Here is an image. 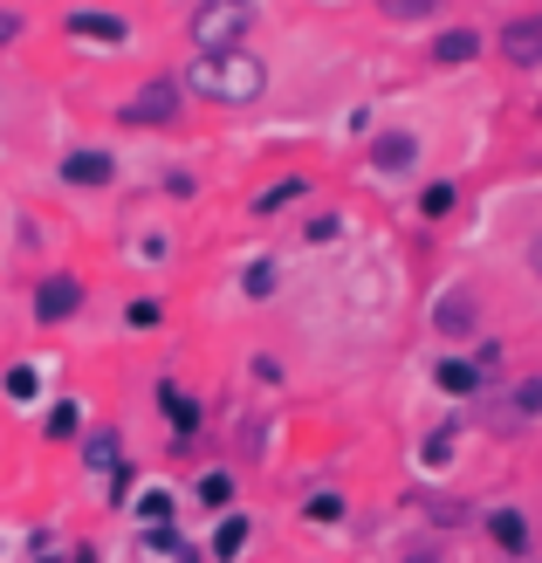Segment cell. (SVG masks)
<instances>
[{
  "label": "cell",
  "instance_id": "1",
  "mask_svg": "<svg viewBox=\"0 0 542 563\" xmlns=\"http://www.w3.org/2000/svg\"><path fill=\"white\" fill-rule=\"evenodd\" d=\"M179 82H186V97L247 110V103L268 97V63H262V55H247V48H220V55H192Z\"/></svg>",
  "mask_w": 542,
  "mask_h": 563
},
{
  "label": "cell",
  "instance_id": "2",
  "mask_svg": "<svg viewBox=\"0 0 542 563\" xmlns=\"http://www.w3.org/2000/svg\"><path fill=\"white\" fill-rule=\"evenodd\" d=\"M247 27H254V0H199L186 35L199 55H220V48H247Z\"/></svg>",
  "mask_w": 542,
  "mask_h": 563
},
{
  "label": "cell",
  "instance_id": "3",
  "mask_svg": "<svg viewBox=\"0 0 542 563\" xmlns=\"http://www.w3.org/2000/svg\"><path fill=\"white\" fill-rule=\"evenodd\" d=\"M186 110V82L179 76H152V82H137L131 90V103L118 110L124 124H137V131H158V124H173Z\"/></svg>",
  "mask_w": 542,
  "mask_h": 563
},
{
  "label": "cell",
  "instance_id": "4",
  "mask_svg": "<svg viewBox=\"0 0 542 563\" xmlns=\"http://www.w3.org/2000/svg\"><path fill=\"white\" fill-rule=\"evenodd\" d=\"M63 35L69 42H97V48H124L131 42V21L124 14H103V8H69L63 14Z\"/></svg>",
  "mask_w": 542,
  "mask_h": 563
},
{
  "label": "cell",
  "instance_id": "5",
  "mask_svg": "<svg viewBox=\"0 0 542 563\" xmlns=\"http://www.w3.org/2000/svg\"><path fill=\"white\" fill-rule=\"evenodd\" d=\"M82 309V275H42L35 282V323L55 330V323H69Z\"/></svg>",
  "mask_w": 542,
  "mask_h": 563
},
{
  "label": "cell",
  "instance_id": "6",
  "mask_svg": "<svg viewBox=\"0 0 542 563\" xmlns=\"http://www.w3.org/2000/svg\"><path fill=\"white\" fill-rule=\"evenodd\" d=\"M152 399H158V412H165V419H173V446H192V440H199V399H192V391H186V385H173V378H158Z\"/></svg>",
  "mask_w": 542,
  "mask_h": 563
},
{
  "label": "cell",
  "instance_id": "7",
  "mask_svg": "<svg viewBox=\"0 0 542 563\" xmlns=\"http://www.w3.org/2000/svg\"><path fill=\"white\" fill-rule=\"evenodd\" d=\"M55 179H63V186H110V179H118V158L97 152V145H82V152H63Z\"/></svg>",
  "mask_w": 542,
  "mask_h": 563
},
{
  "label": "cell",
  "instance_id": "8",
  "mask_svg": "<svg viewBox=\"0 0 542 563\" xmlns=\"http://www.w3.org/2000/svg\"><path fill=\"white\" fill-rule=\"evenodd\" d=\"M501 55H508V63H522V69H535V63H542V14L508 21V27H501Z\"/></svg>",
  "mask_w": 542,
  "mask_h": 563
},
{
  "label": "cell",
  "instance_id": "9",
  "mask_svg": "<svg viewBox=\"0 0 542 563\" xmlns=\"http://www.w3.org/2000/svg\"><path fill=\"white\" fill-rule=\"evenodd\" d=\"M370 165H378V173H412V165H419V137L412 131H378V137H370Z\"/></svg>",
  "mask_w": 542,
  "mask_h": 563
},
{
  "label": "cell",
  "instance_id": "10",
  "mask_svg": "<svg viewBox=\"0 0 542 563\" xmlns=\"http://www.w3.org/2000/svg\"><path fill=\"white\" fill-rule=\"evenodd\" d=\"M474 317H480V309H474V289H446V296L433 302V323H440L446 336H467Z\"/></svg>",
  "mask_w": 542,
  "mask_h": 563
},
{
  "label": "cell",
  "instance_id": "11",
  "mask_svg": "<svg viewBox=\"0 0 542 563\" xmlns=\"http://www.w3.org/2000/svg\"><path fill=\"white\" fill-rule=\"evenodd\" d=\"M247 537H254V522H247L241 509H226V516H220V529H213V543H207V550H213L220 563H234V556L247 550Z\"/></svg>",
  "mask_w": 542,
  "mask_h": 563
},
{
  "label": "cell",
  "instance_id": "12",
  "mask_svg": "<svg viewBox=\"0 0 542 563\" xmlns=\"http://www.w3.org/2000/svg\"><path fill=\"white\" fill-rule=\"evenodd\" d=\"M145 550L152 556H173V563H199V550L179 537V522H145Z\"/></svg>",
  "mask_w": 542,
  "mask_h": 563
},
{
  "label": "cell",
  "instance_id": "13",
  "mask_svg": "<svg viewBox=\"0 0 542 563\" xmlns=\"http://www.w3.org/2000/svg\"><path fill=\"white\" fill-rule=\"evenodd\" d=\"M118 461H124V440L118 433H82V467H90V474H110Z\"/></svg>",
  "mask_w": 542,
  "mask_h": 563
},
{
  "label": "cell",
  "instance_id": "14",
  "mask_svg": "<svg viewBox=\"0 0 542 563\" xmlns=\"http://www.w3.org/2000/svg\"><path fill=\"white\" fill-rule=\"evenodd\" d=\"M42 433H48V440H82V406H76V399H55L48 419H42Z\"/></svg>",
  "mask_w": 542,
  "mask_h": 563
},
{
  "label": "cell",
  "instance_id": "15",
  "mask_svg": "<svg viewBox=\"0 0 542 563\" xmlns=\"http://www.w3.org/2000/svg\"><path fill=\"white\" fill-rule=\"evenodd\" d=\"M433 55H440V63H474V55H480V35H474V27H446V35L433 42Z\"/></svg>",
  "mask_w": 542,
  "mask_h": 563
},
{
  "label": "cell",
  "instance_id": "16",
  "mask_svg": "<svg viewBox=\"0 0 542 563\" xmlns=\"http://www.w3.org/2000/svg\"><path fill=\"white\" fill-rule=\"evenodd\" d=\"M302 192H309V179H275V186L254 192V213H281V207H296Z\"/></svg>",
  "mask_w": 542,
  "mask_h": 563
},
{
  "label": "cell",
  "instance_id": "17",
  "mask_svg": "<svg viewBox=\"0 0 542 563\" xmlns=\"http://www.w3.org/2000/svg\"><path fill=\"white\" fill-rule=\"evenodd\" d=\"M192 501H207V509H220V516H226V509H234V474H220V467H213V474H199Z\"/></svg>",
  "mask_w": 542,
  "mask_h": 563
},
{
  "label": "cell",
  "instance_id": "18",
  "mask_svg": "<svg viewBox=\"0 0 542 563\" xmlns=\"http://www.w3.org/2000/svg\"><path fill=\"white\" fill-rule=\"evenodd\" d=\"M241 289H247V302H268L275 289H281V268L262 255V262H247V275H241Z\"/></svg>",
  "mask_w": 542,
  "mask_h": 563
},
{
  "label": "cell",
  "instance_id": "19",
  "mask_svg": "<svg viewBox=\"0 0 542 563\" xmlns=\"http://www.w3.org/2000/svg\"><path fill=\"white\" fill-rule=\"evenodd\" d=\"M0 391H8L14 406H27V399L42 391V372H35V364H8V378H0Z\"/></svg>",
  "mask_w": 542,
  "mask_h": 563
},
{
  "label": "cell",
  "instance_id": "20",
  "mask_svg": "<svg viewBox=\"0 0 542 563\" xmlns=\"http://www.w3.org/2000/svg\"><path fill=\"white\" fill-rule=\"evenodd\" d=\"M440 385L453 391V399H467V391H480V364H461V357H446V364H440Z\"/></svg>",
  "mask_w": 542,
  "mask_h": 563
},
{
  "label": "cell",
  "instance_id": "21",
  "mask_svg": "<svg viewBox=\"0 0 542 563\" xmlns=\"http://www.w3.org/2000/svg\"><path fill=\"white\" fill-rule=\"evenodd\" d=\"M131 488H137V461L124 454L118 467H110V495H103V501H110V509H124V501H131Z\"/></svg>",
  "mask_w": 542,
  "mask_h": 563
},
{
  "label": "cell",
  "instance_id": "22",
  "mask_svg": "<svg viewBox=\"0 0 542 563\" xmlns=\"http://www.w3.org/2000/svg\"><path fill=\"white\" fill-rule=\"evenodd\" d=\"M124 323H131V330H158V323H165V302H158V296H137V302L124 309Z\"/></svg>",
  "mask_w": 542,
  "mask_h": 563
},
{
  "label": "cell",
  "instance_id": "23",
  "mask_svg": "<svg viewBox=\"0 0 542 563\" xmlns=\"http://www.w3.org/2000/svg\"><path fill=\"white\" fill-rule=\"evenodd\" d=\"M378 8H385L391 21H425V14L440 8V0H378Z\"/></svg>",
  "mask_w": 542,
  "mask_h": 563
},
{
  "label": "cell",
  "instance_id": "24",
  "mask_svg": "<svg viewBox=\"0 0 542 563\" xmlns=\"http://www.w3.org/2000/svg\"><path fill=\"white\" fill-rule=\"evenodd\" d=\"M344 516V495H309V522H336Z\"/></svg>",
  "mask_w": 542,
  "mask_h": 563
},
{
  "label": "cell",
  "instance_id": "25",
  "mask_svg": "<svg viewBox=\"0 0 542 563\" xmlns=\"http://www.w3.org/2000/svg\"><path fill=\"white\" fill-rule=\"evenodd\" d=\"M137 516H145V522H173V495H145V501H137Z\"/></svg>",
  "mask_w": 542,
  "mask_h": 563
},
{
  "label": "cell",
  "instance_id": "26",
  "mask_svg": "<svg viewBox=\"0 0 542 563\" xmlns=\"http://www.w3.org/2000/svg\"><path fill=\"white\" fill-rule=\"evenodd\" d=\"M542 412V378H529L522 391H516V419H535Z\"/></svg>",
  "mask_w": 542,
  "mask_h": 563
},
{
  "label": "cell",
  "instance_id": "27",
  "mask_svg": "<svg viewBox=\"0 0 542 563\" xmlns=\"http://www.w3.org/2000/svg\"><path fill=\"white\" fill-rule=\"evenodd\" d=\"M495 543L501 550H522V516H495Z\"/></svg>",
  "mask_w": 542,
  "mask_h": 563
},
{
  "label": "cell",
  "instance_id": "28",
  "mask_svg": "<svg viewBox=\"0 0 542 563\" xmlns=\"http://www.w3.org/2000/svg\"><path fill=\"white\" fill-rule=\"evenodd\" d=\"M302 234H309V241H336V234H344V220H336V213H317Z\"/></svg>",
  "mask_w": 542,
  "mask_h": 563
},
{
  "label": "cell",
  "instance_id": "29",
  "mask_svg": "<svg viewBox=\"0 0 542 563\" xmlns=\"http://www.w3.org/2000/svg\"><path fill=\"white\" fill-rule=\"evenodd\" d=\"M137 255H145V262H165V255H173V241H165V234H145V241H137Z\"/></svg>",
  "mask_w": 542,
  "mask_h": 563
},
{
  "label": "cell",
  "instance_id": "30",
  "mask_svg": "<svg viewBox=\"0 0 542 563\" xmlns=\"http://www.w3.org/2000/svg\"><path fill=\"white\" fill-rule=\"evenodd\" d=\"M14 42H21V14L0 8V48H14Z\"/></svg>",
  "mask_w": 542,
  "mask_h": 563
},
{
  "label": "cell",
  "instance_id": "31",
  "mask_svg": "<svg viewBox=\"0 0 542 563\" xmlns=\"http://www.w3.org/2000/svg\"><path fill=\"white\" fill-rule=\"evenodd\" d=\"M453 207V186H425V213H446Z\"/></svg>",
  "mask_w": 542,
  "mask_h": 563
},
{
  "label": "cell",
  "instance_id": "32",
  "mask_svg": "<svg viewBox=\"0 0 542 563\" xmlns=\"http://www.w3.org/2000/svg\"><path fill=\"white\" fill-rule=\"evenodd\" d=\"M35 563H63V550H55V537H48V529L35 537Z\"/></svg>",
  "mask_w": 542,
  "mask_h": 563
},
{
  "label": "cell",
  "instance_id": "33",
  "mask_svg": "<svg viewBox=\"0 0 542 563\" xmlns=\"http://www.w3.org/2000/svg\"><path fill=\"white\" fill-rule=\"evenodd\" d=\"M529 275H542V234L529 241Z\"/></svg>",
  "mask_w": 542,
  "mask_h": 563
},
{
  "label": "cell",
  "instance_id": "34",
  "mask_svg": "<svg viewBox=\"0 0 542 563\" xmlns=\"http://www.w3.org/2000/svg\"><path fill=\"white\" fill-rule=\"evenodd\" d=\"M69 563H97V550H90V543H76V556H69Z\"/></svg>",
  "mask_w": 542,
  "mask_h": 563
},
{
  "label": "cell",
  "instance_id": "35",
  "mask_svg": "<svg viewBox=\"0 0 542 563\" xmlns=\"http://www.w3.org/2000/svg\"><path fill=\"white\" fill-rule=\"evenodd\" d=\"M406 563H440V556H433V550H412V556H406Z\"/></svg>",
  "mask_w": 542,
  "mask_h": 563
}]
</instances>
